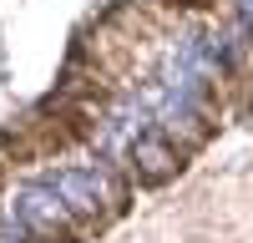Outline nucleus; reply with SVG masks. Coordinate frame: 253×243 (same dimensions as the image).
Here are the masks:
<instances>
[{
    "label": "nucleus",
    "mask_w": 253,
    "mask_h": 243,
    "mask_svg": "<svg viewBox=\"0 0 253 243\" xmlns=\"http://www.w3.org/2000/svg\"><path fill=\"white\" fill-rule=\"evenodd\" d=\"M56 198L66 202L71 218H101L107 208H122V182L112 177V162H81V167L46 172Z\"/></svg>",
    "instance_id": "f257e3e1"
},
{
    "label": "nucleus",
    "mask_w": 253,
    "mask_h": 243,
    "mask_svg": "<svg viewBox=\"0 0 253 243\" xmlns=\"http://www.w3.org/2000/svg\"><path fill=\"white\" fill-rule=\"evenodd\" d=\"M10 223L31 243H71V213L56 198V188L46 177L41 182H20L10 193Z\"/></svg>",
    "instance_id": "f03ea898"
},
{
    "label": "nucleus",
    "mask_w": 253,
    "mask_h": 243,
    "mask_svg": "<svg viewBox=\"0 0 253 243\" xmlns=\"http://www.w3.org/2000/svg\"><path fill=\"white\" fill-rule=\"evenodd\" d=\"M132 167H137L142 182H162V177H172V172H177V147H172V137H162V132L137 137V147H132Z\"/></svg>",
    "instance_id": "7ed1b4c3"
},
{
    "label": "nucleus",
    "mask_w": 253,
    "mask_h": 243,
    "mask_svg": "<svg viewBox=\"0 0 253 243\" xmlns=\"http://www.w3.org/2000/svg\"><path fill=\"white\" fill-rule=\"evenodd\" d=\"M238 20H243V31L253 36V0H238Z\"/></svg>",
    "instance_id": "20e7f679"
}]
</instances>
